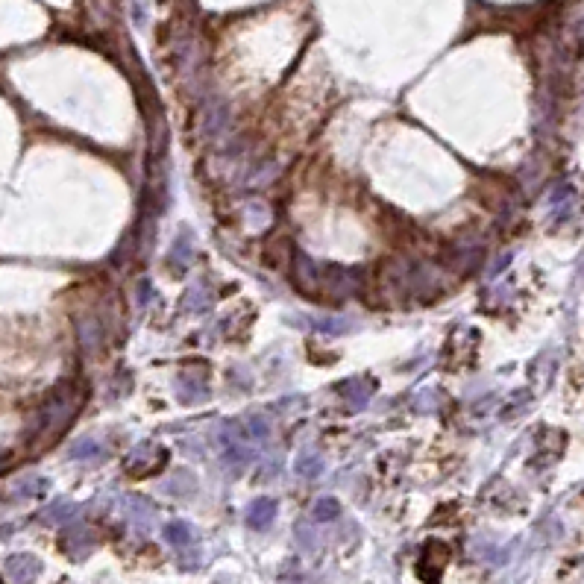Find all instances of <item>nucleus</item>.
<instances>
[{
  "instance_id": "f257e3e1",
  "label": "nucleus",
  "mask_w": 584,
  "mask_h": 584,
  "mask_svg": "<svg viewBox=\"0 0 584 584\" xmlns=\"http://www.w3.org/2000/svg\"><path fill=\"white\" fill-rule=\"evenodd\" d=\"M74 411H77V405H74V400H71V394H65V391L53 394L51 405L41 411V434L62 432L71 423V417H74Z\"/></svg>"
},
{
  "instance_id": "f03ea898",
  "label": "nucleus",
  "mask_w": 584,
  "mask_h": 584,
  "mask_svg": "<svg viewBox=\"0 0 584 584\" xmlns=\"http://www.w3.org/2000/svg\"><path fill=\"white\" fill-rule=\"evenodd\" d=\"M273 514H276L273 499H259V502H253V508H250L247 523H250L253 528H264V526H271Z\"/></svg>"
},
{
  "instance_id": "7ed1b4c3",
  "label": "nucleus",
  "mask_w": 584,
  "mask_h": 584,
  "mask_svg": "<svg viewBox=\"0 0 584 584\" xmlns=\"http://www.w3.org/2000/svg\"><path fill=\"white\" fill-rule=\"evenodd\" d=\"M311 326L318 329V332H332V335H340V332H347V323L340 320V318H314Z\"/></svg>"
},
{
  "instance_id": "20e7f679",
  "label": "nucleus",
  "mask_w": 584,
  "mask_h": 584,
  "mask_svg": "<svg viewBox=\"0 0 584 584\" xmlns=\"http://www.w3.org/2000/svg\"><path fill=\"white\" fill-rule=\"evenodd\" d=\"M338 517V502L335 499H320L314 505V520H332Z\"/></svg>"
},
{
  "instance_id": "39448f33",
  "label": "nucleus",
  "mask_w": 584,
  "mask_h": 584,
  "mask_svg": "<svg viewBox=\"0 0 584 584\" xmlns=\"http://www.w3.org/2000/svg\"><path fill=\"white\" fill-rule=\"evenodd\" d=\"M320 467H323V464H320V458H314V455H311V458L306 455V458L300 461V464H297L300 476H318V473H320Z\"/></svg>"
},
{
  "instance_id": "423d86ee",
  "label": "nucleus",
  "mask_w": 584,
  "mask_h": 584,
  "mask_svg": "<svg viewBox=\"0 0 584 584\" xmlns=\"http://www.w3.org/2000/svg\"><path fill=\"white\" fill-rule=\"evenodd\" d=\"M97 452H100V447H97L94 441H83V444H77L74 449H71L74 458H85V455H97Z\"/></svg>"
}]
</instances>
